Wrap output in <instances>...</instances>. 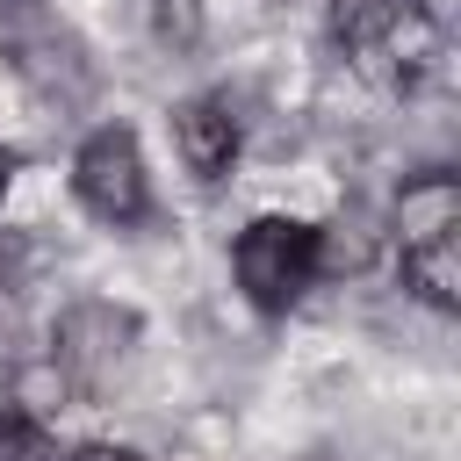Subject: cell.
I'll return each mask as SVG.
<instances>
[{"label":"cell","instance_id":"obj_1","mask_svg":"<svg viewBox=\"0 0 461 461\" xmlns=\"http://www.w3.org/2000/svg\"><path fill=\"white\" fill-rule=\"evenodd\" d=\"M317 238H324V230H310V223H295V216H259V223H245V238H238V288L252 295V310H288V303H303V288L317 281Z\"/></svg>","mask_w":461,"mask_h":461},{"label":"cell","instance_id":"obj_6","mask_svg":"<svg viewBox=\"0 0 461 461\" xmlns=\"http://www.w3.org/2000/svg\"><path fill=\"white\" fill-rule=\"evenodd\" d=\"M403 281H411L432 310H454V303H461V223L403 230Z\"/></svg>","mask_w":461,"mask_h":461},{"label":"cell","instance_id":"obj_8","mask_svg":"<svg viewBox=\"0 0 461 461\" xmlns=\"http://www.w3.org/2000/svg\"><path fill=\"white\" fill-rule=\"evenodd\" d=\"M158 36L166 43H194V0H158Z\"/></svg>","mask_w":461,"mask_h":461},{"label":"cell","instance_id":"obj_11","mask_svg":"<svg viewBox=\"0 0 461 461\" xmlns=\"http://www.w3.org/2000/svg\"><path fill=\"white\" fill-rule=\"evenodd\" d=\"M0 194H7V151H0Z\"/></svg>","mask_w":461,"mask_h":461},{"label":"cell","instance_id":"obj_3","mask_svg":"<svg viewBox=\"0 0 461 461\" xmlns=\"http://www.w3.org/2000/svg\"><path fill=\"white\" fill-rule=\"evenodd\" d=\"M72 187H79V202L101 216V223H137L144 216V202H151V187H144V151H137V137L130 130H94L86 144H79V158H72Z\"/></svg>","mask_w":461,"mask_h":461},{"label":"cell","instance_id":"obj_5","mask_svg":"<svg viewBox=\"0 0 461 461\" xmlns=\"http://www.w3.org/2000/svg\"><path fill=\"white\" fill-rule=\"evenodd\" d=\"M173 137H180L187 173L216 180V173H230V158H238V108H230L223 94H194V101L173 115Z\"/></svg>","mask_w":461,"mask_h":461},{"label":"cell","instance_id":"obj_9","mask_svg":"<svg viewBox=\"0 0 461 461\" xmlns=\"http://www.w3.org/2000/svg\"><path fill=\"white\" fill-rule=\"evenodd\" d=\"M72 461H144L137 447H108V439H94V447H79Z\"/></svg>","mask_w":461,"mask_h":461},{"label":"cell","instance_id":"obj_10","mask_svg":"<svg viewBox=\"0 0 461 461\" xmlns=\"http://www.w3.org/2000/svg\"><path fill=\"white\" fill-rule=\"evenodd\" d=\"M14 295H22V288H14V274H0V339L14 331Z\"/></svg>","mask_w":461,"mask_h":461},{"label":"cell","instance_id":"obj_2","mask_svg":"<svg viewBox=\"0 0 461 461\" xmlns=\"http://www.w3.org/2000/svg\"><path fill=\"white\" fill-rule=\"evenodd\" d=\"M0 50L22 65V79H36L43 94H86V58L72 43V29L43 7V0H0Z\"/></svg>","mask_w":461,"mask_h":461},{"label":"cell","instance_id":"obj_7","mask_svg":"<svg viewBox=\"0 0 461 461\" xmlns=\"http://www.w3.org/2000/svg\"><path fill=\"white\" fill-rule=\"evenodd\" d=\"M0 461H58V447L29 411H0Z\"/></svg>","mask_w":461,"mask_h":461},{"label":"cell","instance_id":"obj_4","mask_svg":"<svg viewBox=\"0 0 461 461\" xmlns=\"http://www.w3.org/2000/svg\"><path fill=\"white\" fill-rule=\"evenodd\" d=\"M130 339H137V317L115 310V303H79L58 317V339H50V360L72 389H108L130 360Z\"/></svg>","mask_w":461,"mask_h":461}]
</instances>
